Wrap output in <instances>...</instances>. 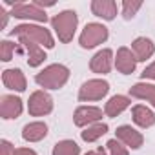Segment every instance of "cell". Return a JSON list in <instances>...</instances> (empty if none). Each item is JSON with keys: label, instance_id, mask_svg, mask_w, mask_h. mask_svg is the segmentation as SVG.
<instances>
[{"label": "cell", "instance_id": "1", "mask_svg": "<svg viewBox=\"0 0 155 155\" xmlns=\"http://www.w3.org/2000/svg\"><path fill=\"white\" fill-rule=\"evenodd\" d=\"M68 79H69V69L66 66H62V64H51L44 71L35 75L37 84H40L42 88H48V90L62 88L68 82Z\"/></svg>", "mask_w": 155, "mask_h": 155}, {"label": "cell", "instance_id": "2", "mask_svg": "<svg viewBox=\"0 0 155 155\" xmlns=\"http://www.w3.org/2000/svg\"><path fill=\"white\" fill-rule=\"evenodd\" d=\"M77 24H79V17H77L75 11L68 9V11H62L58 15H55L51 18V26L53 29L57 31L60 42H69L75 35V29H77Z\"/></svg>", "mask_w": 155, "mask_h": 155}, {"label": "cell", "instance_id": "3", "mask_svg": "<svg viewBox=\"0 0 155 155\" xmlns=\"http://www.w3.org/2000/svg\"><path fill=\"white\" fill-rule=\"evenodd\" d=\"M9 35H17V37H28L31 38L33 42L37 44H42L44 48H53L55 46V40L51 37V33L46 29V28H40V26H33V24H20L17 28H13L9 31Z\"/></svg>", "mask_w": 155, "mask_h": 155}, {"label": "cell", "instance_id": "4", "mask_svg": "<svg viewBox=\"0 0 155 155\" xmlns=\"http://www.w3.org/2000/svg\"><path fill=\"white\" fill-rule=\"evenodd\" d=\"M108 38V28H104L102 24H97V22H91L84 28V31L81 33V38H79V44L82 48H95L99 44H102L104 40Z\"/></svg>", "mask_w": 155, "mask_h": 155}, {"label": "cell", "instance_id": "5", "mask_svg": "<svg viewBox=\"0 0 155 155\" xmlns=\"http://www.w3.org/2000/svg\"><path fill=\"white\" fill-rule=\"evenodd\" d=\"M108 91H110V84L106 81L93 79V81H88V82L82 84V88L79 91V99L81 101H99Z\"/></svg>", "mask_w": 155, "mask_h": 155}, {"label": "cell", "instance_id": "6", "mask_svg": "<svg viewBox=\"0 0 155 155\" xmlns=\"http://www.w3.org/2000/svg\"><path fill=\"white\" fill-rule=\"evenodd\" d=\"M28 110L33 117H40V115H48L53 110V99L46 93V91H35L29 97L28 102Z\"/></svg>", "mask_w": 155, "mask_h": 155}, {"label": "cell", "instance_id": "7", "mask_svg": "<svg viewBox=\"0 0 155 155\" xmlns=\"http://www.w3.org/2000/svg\"><path fill=\"white\" fill-rule=\"evenodd\" d=\"M18 46L26 51V55H28V64H29L31 68H37V66H40V64L46 60L44 49H42L37 42H33L31 38H28V37H18Z\"/></svg>", "mask_w": 155, "mask_h": 155}, {"label": "cell", "instance_id": "8", "mask_svg": "<svg viewBox=\"0 0 155 155\" xmlns=\"http://www.w3.org/2000/svg\"><path fill=\"white\" fill-rule=\"evenodd\" d=\"M11 15L15 18H29V20H37V22H46L48 15L44 9L37 8L35 4H15L11 9Z\"/></svg>", "mask_w": 155, "mask_h": 155}, {"label": "cell", "instance_id": "9", "mask_svg": "<svg viewBox=\"0 0 155 155\" xmlns=\"http://www.w3.org/2000/svg\"><path fill=\"white\" fill-rule=\"evenodd\" d=\"M20 113H22V101L15 95H2V99H0L2 119H17Z\"/></svg>", "mask_w": 155, "mask_h": 155}, {"label": "cell", "instance_id": "10", "mask_svg": "<svg viewBox=\"0 0 155 155\" xmlns=\"http://www.w3.org/2000/svg\"><path fill=\"white\" fill-rule=\"evenodd\" d=\"M102 119V110L99 108H93V106H84V108H79L75 111V124L77 126H88V124H93V122H99Z\"/></svg>", "mask_w": 155, "mask_h": 155}, {"label": "cell", "instance_id": "11", "mask_svg": "<svg viewBox=\"0 0 155 155\" xmlns=\"http://www.w3.org/2000/svg\"><path fill=\"white\" fill-rule=\"evenodd\" d=\"M2 82L8 90H15V91L26 90V77L20 69H6L2 73Z\"/></svg>", "mask_w": 155, "mask_h": 155}, {"label": "cell", "instance_id": "12", "mask_svg": "<svg viewBox=\"0 0 155 155\" xmlns=\"http://www.w3.org/2000/svg\"><path fill=\"white\" fill-rule=\"evenodd\" d=\"M135 64H137V58L135 55L128 49V48H120L117 51V58H115V66L120 73L124 75H130L135 71Z\"/></svg>", "mask_w": 155, "mask_h": 155}, {"label": "cell", "instance_id": "13", "mask_svg": "<svg viewBox=\"0 0 155 155\" xmlns=\"http://www.w3.org/2000/svg\"><path fill=\"white\" fill-rule=\"evenodd\" d=\"M117 139L120 142H124L126 146H130L131 150L140 148L142 146V140H144L142 135L137 130H133L131 126H120V128H117Z\"/></svg>", "mask_w": 155, "mask_h": 155}, {"label": "cell", "instance_id": "14", "mask_svg": "<svg viewBox=\"0 0 155 155\" xmlns=\"http://www.w3.org/2000/svg\"><path fill=\"white\" fill-rule=\"evenodd\" d=\"M111 58H113L111 49H102V51H99V53L91 58V62H90L91 71H93V73H101V75L108 73V71L111 69Z\"/></svg>", "mask_w": 155, "mask_h": 155}, {"label": "cell", "instance_id": "15", "mask_svg": "<svg viewBox=\"0 0 155 155\" xmlns=\"http://www.w3.org/2000/svg\"><path fill=\"white\" fill-rule=\"evenodd\" d=\"M91 11H93V15H97L104 20H113L117 15V4L113 0H93Z\"/></svg>", "mask_w": 155, "mask_h": 155}, {"label": "cell", "instance_id": "16", "mask_svg": "<svg viewBox=\"0 0 155 155\" xmlns=\"http://www.w3.org/2000/svg\"><path fill=\"white\" fill-rule=\"evenodd\" d=\"M131 49H133V55H135L137 60H146V58H150V57L155 53L153 42H151L150 38H146V37L135 38L133 44H131Z\"/></svg>", "mask_w": 155, "mask_h": 155}, {"label": "cell", "instance_id": "17", "mask_svg": "<svg viewBox=\"0 0 155 155\" xmlns=\"http://www.w3.org/2000/svg\"><path fill=\"white\" fill-rule=\"evenodd\" d=\"M46 135H48V126L44 122H31V124H26L22 130L24 140H29V142L42 140Z\"/></svg>", "mask_w": 155, "mask_h": 155}, {"label": "cell", "instance_id": "18", "mask_svg": "<svg viewBox=\"0 0 155 155\" xmlns=\"http://www.w3.org/2000/svg\"><path fill=\"white\" fill-rule=\"evenodd\" d=\"M128 106H130V99H128V97H124V95H115V97H111V99L106 102L104 111H106L108 117H117V115H120Z\"/></svg>", "mask_w": 155, "mask_h": 155}, {"label": "cell", "instance_id": "19", "mask_svg": "<svg viewBox=\"0 0 155 155\" xmlns=\"http://www.w3.org/2000/svg\"><path fill=\"white\" fill-rule=\"evenodd\" d=\"M133 122L140 128H150L155 124V115L146 106H135L133 108Z\"/></svg>", "mask_w": 155, "mask_h": 155}, {"label": "cell", "instance_id": "20", "mask_svg": "<svg viewBox=\"0 0 155 155\" xmlns=\"http://www.w3.org/2000/svg\"><path fill=\"white\" fill-rule=\"evenodd\" d=\"M130 95L137 97V99H148L153 104V108H155V86L139 82V84H135V86L130 88Z\"/></svg>", "mask_w": 155, "mask_h": 155}, {"label": "cell", "instance_id": "21", "mask_svg": "<svg viewBox=\"0 0 155 155\" xmlns=\"http://www.w3.org/2000/svg\"><path fill=\"white\" fill-rule=\"evenodd\" d=\"M81 148L75 140H60L53 148V155H79Z\"/></svg>", "mask_w": 155, "mask_h": 155}, {"label": "cell", "instance_id": "22", "mask_svg": "<svg viewBox=\"0 0 155 155\" xmlns=\"http://www.w3.org/2000/svg\"><path fill=\"white\" fill-rule=\"evenodd\" d=\"M104 133H108V124L97 122V124L90 126L86 131H82V139H84L86 142H93V140H97L99 137H102Z\"/></svg>", "mask_w": 155, "mask_h": 155}, {"label": "cell", "instance_id": "23", "mask_svg": "<svg viewBox=\"0 0 155 155\" xmlns=\"http://www.w3.org/2000/svg\"><path fill=\"white\" fill-rule=\"evenodd\" d=\"M17 49H18L17 44H13V42H9V40H2V42H0V58H2L4 62L11 60V57H13V53H15Z\"/></svg>", "mask_w": 155, "mask_h": 155}, {"label": "cell", "instance_id": "24", "mask_svg": "<svg viewBox=\"0 0 155 155\" xmlns=\"http://www.w3.org/2000/svg\"><path fill=\"white\" fill-rule=\"evenodd\" d=\"M140 6H142V2H122V15H124V18H131V17H135V13L140 9Z\"/></svg>", "mask_w": 155, "mask_h": 155}, {"label": "cell", "instance_id": "25", "mask_svg": "<svg viewBox=\"0 0 155 155\" xmlns=\"http://www.w3.org/2000/svg\"><path fill=\"white\" fill-rule=\"evenodd\" d=\"M108 150H110V153L111 155H128V150L117 140V139H111V140H108Z\"/></svg>", "mask_w": 155, "mask_h": 155}, {"label": "cell", "instance_id": "26", "mask_svg": "<svg viewBox=\"0 0 155 155\" xmlns=\"http://www.w3.org/2000/svg\"><path fill=\"white\" fill-rule=\"evenodd\" d=\"M0 155H15V150L8 140H0Z\"/></svg>", "mask_w": 155, "mask_h": 155}, {"label": "cell", "instance_id": "27", "mask_svg": "<svg viewBox=\"0 0 155 155\" xmlns=\"http://www.w3.org/2000/svg\"><path fill=\"white\" fill-rule=\"evenodd\" d=\"M140 77H142V79H155V62L150 64V66L140 73Z\"/></svg>", "mask_w": 155, "mask_h": 155}, {"label": "cell", "instance_id": "28", "mask_svg": "<svg viewBox=\"0 0 155 155\" xmlns=\"http://www.w3.org/2000/svg\"><path fill=\"white\" fill-rule=\"evenodd\" d=\"M15 155H37L33 150H29V148H17L15 150Z\"/></svg>", "mask_w": 155, "mask_h": 155}, {"label": "cell", "instance_id": "29", "mask_svg": "<svg viewBox=\"0 0 155 155\" xmlns=\"http://www.w3.org/2000/svg\"><path fill=\"white\" fill-rule=\"evenodd\" d=\"M0 15H2V22H0V26H2V28H6V24H8V13H6L2 8H0Z\"/></svg>", "mask_w": 155, "mask_h": 155}, {"label": "cell", "instance_id": "30", "mask_svg": "<svg viewBox=\"0 0 155 155\" xmlns=\"http://www.w3.org/2000/svg\"><path fill=\"white\" fill-rule=\"evenodd\" d=\"M86 155H106V151H104V148H97L93 151H88Z\"/></svg>", "mask_w": 155, "mask_h": 155}]
</instances>
